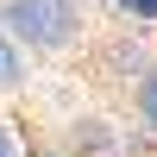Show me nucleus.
<instances>
[{"label": "nucleus", "mask_w": 157, "mask_h": 157, "mask_svg": "<svg viewBox=\"0 0 157 157\" xmlns=\"http://www.w3.org/2000/svg\"><path fill=\"white\" fill-rule=\"evenodd\" d=\"M0 19H6L19 38L57 50V44H69V38H75L82 13H75V0H6V6H0Z\"/></svg>", "instance_id": "nucleus-1"}, {"label": "nucleus", "mask_w": 157, "mask_h": 157, "mask_svg": "<svg viewBox=\"0 0 157 157\" xmlns=\"http://www.w3.org/2000/svg\"><path fill=\"white\" fill-rule=\"evenodd\" d=\"M25 75V63H19V50H13V38H0V88H13Z\"/></svg>", "instance_id": "nucleus-2"}, {"label": "nucleus", "mask_w": 157, "mask_h": 157, "mask_svg": "<svg viewBox=\"0 0 157 157\" xmlns=\"http://www.w3.org/2000/svg\"><path fill=\"white\" fill-rule=\"evenodd\" d=\"M120 13H132V19H157V0H113Z\"/></svg>", "instance_id": "nucleus-3"}, {"label": "nucleus", "mask_w": 157, "mask_h": 157, "mask_svg": "<svg viewBox=\"0 0 157 157\" xmlns=\"http://www.w3.org/2000/svg\"><path fill=\"white\" fill-rule=\"evenodd\" d=\"M138 107H145V120H157V75L145 82V94H138Z\"/></svg>", "instance_id": "nucleus-4"}, {"label": "nucleus", "mask_w": 157, "mask_h": 157, "mask_svg": "<svg viewBox=\"0 0 157 157\" xmlns=\"http://www.w3.org/2000/svg\"><path fill=\"white\" fill-rule=\"evenodd\" d=\"M0 157H19V151H13V132H6V126H0Z\"/></svg>", "instance_id": "nucleus-5"}]
</instances>
